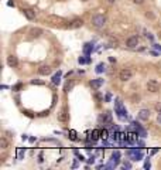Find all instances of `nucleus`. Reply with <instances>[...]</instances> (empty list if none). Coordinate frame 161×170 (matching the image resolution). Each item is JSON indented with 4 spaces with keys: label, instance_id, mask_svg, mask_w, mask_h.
<instances>
[{
    "label": "nucleus",
    "instance_id": "f257e3e1",
    "mask_svg": "<svg viewBox=\"0 0 161 170\" xmlns=\"http://www.w3.org/2000/svg\"><path fill=\"white\" fill-rule=\"evenodd\" d=\"M92 24L96 27V29H102L105 27V24H106V17L103 14H96L92 17Z\"/></svg>",
    "mask_w": 161,
    "mask_h": 170
},
{
    "label": "nucleus",
    "instance_id": "f03ea898",
    "mask_svg": "<svg viewBox=\"0 0 161 170\" xmlns=\"http://www.w3.org/2000/svg\"><path fill=\"white\" fill-rule=\"evenodd\" d=\"M160 88H161V85H160V82L157 81V79H150V81L147 82V89H148L150 92H153V94L158 92Z\"/></svg>",
    "mask_w": 161,
    "mask_h": 170
},
{
    "label": "nucleus",
    "instance_id": "7ed1b4c3",
    "mask_svg": "<svg viewBox=\"0 0 161 170\" xmlns=\"http://www.w3.org/2000/svg\"><path fill=\"white\" fill-rule=\"evenodd\" d=\"M131 77H133V72H131V70H129V68H123V70L119 72V78H120V81H123V82L131 79Z\"/></svg>",
    "mask_w": 161,
    "mask_h": 170
},
{
    "label": "nucleus",
    "instance_id": "20e7f679",
    "mask_svg": "<svg viewBox=\"0 0 161 170\" xmlns=\"http://www.w3.org/2000/svg\"><path fill=\"white\" fill-rule=\"evenodd\" d=\"M83 26V20L82 19H75V20H72L71 23H68L66 24V29H79V27H82Z\"/></svg>",
    "mask_w": 161,
    "mask_h": 170
},
{
    "label": "nucleus",
    "instance_id": "39448f33",
    "mask_svg": "<svg viewBox=\"0 0 161 170\" xmlns=\"http://www.w3.org/2000/svg\"><path fill=\"white\" fill-rule=\"evenodd\" d=\"M137 44H139V37L137 36H133V37H130V39L126 41V46H127L129 48H136V47H137Z\"/></svg>",
    "mask_w": 161,
    "mask_h": 170
},
{
    "label": "nucleus",
    "instance_id": "423d86ee",
    "mask_svg": "<svg viewBox=\"0 0 161 170\" xmlns=\"http://www.w3.org/2000/svg\"><path fill=\"white\" fill-rule=\"evenodd\" d=\"M47 21L51 23V24H61V23H65L62 17H58V16H48L47 17Z\"/></svg>",
    "mask_w": 161,
    "mask_h": 170
},
{
    "label": "nucleus",
    "instance_id": "0eeeda50",
    "mask_svg": "<svg viewBox=\"0 0 161 170\" xmlns=\"http://www.w3.org/2000/svg\"><path fill=\"white\" fill-rule=\"evenodd\" d=\"M7 64H9V67L16 68L17 65H19V60H17V57H14V55H9L7 57Z\"/></svg>",
    "mask_w": 161,
    "mask_h": 170
},
{
    "label": "nucleus",
    "instance_id": "6e6552de",
    "mask_svg": "<svg viewBox=\"0 0 161 170\" xmlns=\"http://www.w3.org/2000/svg\"><path fill=\"white\" fill-rule=\"evenodd\" d=\"M148 118H150V111H148V109H140V112H139V119H141V120H148Z\"/></svg>",
    "mask_w": 161,
    "mask_h": 170
},
{
    "label": "nucleus",
    "instance_id": "1a4fd4ad",
    "mask_svg": "<svg viewBox=\"0 0 161 170\" xmlns=\"http://www.w3.org/2000/svg\"><path fill=\"white\" fill-rule=\"evenodd\" d=\"M38 74H40V75H48V74H51V67H48V65H41V67L38 68Z\"/></svg>",
    "mask_w": 161,
    "mask_h": 170
},
{
    "label": "nucleus",
    "instance_id": "9d476101",
    "mask_svg": "<svg viewBox=\"0 0 161 170\" xmlns=\"http://www.w3.org/2000/svg\"><path fill=\"white\" fill-rule=\"evenodd\" d=\"M21 12H23V14L26 16V17H27V19H28V20H33L34 17H36V13H34V12H33V10H31V9H23Z\"/></svg>",
    "mask_w": 161,
    "mask_h": 170
},
{
    "label": "nucleus",
    "instance_id": "9b49d317",
    "mask_svg": "<svg viewBox=\"0 0 161 170\" xmlns=\"http://www.w3.org/2000/svg\"><path fill=\"white\" fill-rule=\"evenodd\" d=\"M30 34H31V37H40L41 34H43V30L41 29H38V27H34V29H31L30 30Z\"/></svg>",
    "mask_w": 161,
    "mask_h": 170
},
{
    "label": "nucleus",
    "instance_id": "f8f14e48",
    "mask_svg": "<svg viewBox=\"0 0 161 170\" xmlns=\"http://www.w3.org/2000/svg\"><path fill=\"white\" fill-rule=\"evenodd\" d=\"M68 119V113H66V109L64 108L61 111V112L58 113V120H61V122H65V120Z\"/></svg>",
    "mask_w": 161,
    "mask_h": 170
},
{
    "label": "nucleus",
    "instance_id": "ddd939ff",
    "mask_svg": "<svg viewBox=\"0 0 161 170\" xmlns=\"http://www.w3.org/2000/svg\"><path fill=\"white\" fill-rule=\"evenodd\" d=\"M100 120H103V122H110V119H112V116H110V113L109 112H105L102 116L99 118Z\"/></svg>",
    "mask_w": 161,
    "mask_h": 170
},
{
    "label": "nucleus",
    "instance_id": "4468645a",
    "mask_svg": "<svg viewBox=\"0 0 161 170\" xmlns=\"http://www.w3.org/2000/svg\"><path fill=\"white\" fill-rule=\"evenodd\" d=\"M99 135H100V130L95 129V130L92 132V136H90V138H92V140H97V139H99V138H100Z\"/></svg>",
    "mask_w": 161,
    "mask_h": 170
},
{
    "label": "nucleus",
    "instance_id": "2eb2a0df",
    "mask_svg": "<svg viewBox=\"0 0 161 170\" xmlns=\"http://www.w3.org/2000/svg\"><path fill=\"white\" fill-rule=\"evenodd\" d=\"M102 79H95V81H92V82H90V85H92L93 86V88H99V86L100 85H102Z\"/></svg>",
    "mask_w": 161,
    "mask_h": 170
},
{
    "label": "nucleus",
    "instance_id": "dca6fc26",
    "mask_svg": "<svg viewBox=\"0 0 161 170\" xmlns=\"http://www.w3.org/2000/svg\"><path fill=\"white\" fill-rule=\"evenodd\" d=\"M59 78H61V72H58V74H55V75H54V78H52V82H54L55 85L59 84Z\"/></svg>",
    "mask_w": 161,
    "mask_h": 170
},
{
    "label": "nucleus",
    "instance_id": "f3484780",
    "mask_svg": "<svg viewBox=\"0 0 161 170\" xmlns=\"http://www.w3.org/2000/svg\"><path fill=\"white\" fill-rule=\"evenodd\" d=\"M7 145H9V142L4 139V138H2V139H0V146H2L3 149H6L7 147Z\"/></svg>",
    "mask_w": 161,
    "mask_h": 170
},
{
    "label": "nucleus",
    "instance_id": "a211bd4d",
    "mask_svg": "<svg viewBox=\"0 0 161 170\" xmlns=\"http://www.w3.org/2000/svg\"><path fill=\"white\" fill-rule=\"evenodd\" d=\"M31 84H33V85H43L44 82L40 81V79H33V81H31Z\"/></svg>",
    "mask_w": 161,
    "mask_h": 170
},
{
    "label": "nucleus",
    "instance_id": "6ab92c4d",
    "mask_svg": "<svg viewBox=\"0 0 161 170\" xmlns=\"http://www.w3.org/2000/svg\"><path fill=\"white\" fill-rule=\"evenodd\" d=\"M110 44H112V47H117L119 41H117L116 39H110Z\"/></svg>",
    "mask_w": 161,
    "mask_h": 170
},
{
    "label": "nucleus",
    "instance_id": "aec40b11",
    "mask_svg": "<svg viewBox=\"0 0 161 170\" xmlns=\"http://www.w3.org/2000/svg\"><path fill=\"white\" fill-rule=\"evenodd\" d=\"M96 71H97V72L105 71V65H103V64H99V65H97V68H96Z\"/></svg>",
    "mask_w": 161,
    "mask_h": 170
},
{
    "label": "nucleus",
    "instance_id": "412c9836",
    "mask_svg": "<svg viewBox=\"0 0 161 170\" xmlns=\"http://www.w3.org/2000/svg\"><path fill=\"white\" fill-rule=\"evenodd\" d=\"M100 136H102L103 138V139H106V138H107V130H100Z\"/></svg>",
    "mask_w": 161,
    "mask_h": 170
},
{
    "label": "nucleus",
    "instance_id": "4be33fe9",
    "mask_svg": "<svg viewBox=\"0 0 161 170\" xmlns=\"http://www.w3.org/2000/svg\"><path fill=\"white\" fill-rule=\"evenodd\" d=\"M69 135H71V139H75V138H76V132L75 130H71V132H69Z\"/></svg>",
    "mask_w": 161,
    "mask_h": 170
},
{
    "label": "nucleus",
    "instance_id": "5701e85b",
    "mask_svg": "<svg viewBox=\"0 0 161 170\" xmlns=\"http://www.w3.org/2000/svg\"><path fill=\"white\" fill-rule=\"evenodd\" d=\"M134 136H136V135H134V133H130V135H129V140H130V142H133V140H134V139H136V138H134Z\"/></svg>",
    "mask_w": 161,
    "mask_h": 170
},
{
    "label": "nucleus",
    "instance_id": "b1692460",
    "mask_svg": "<svg viewBox=\"0 0 161 170\" xmlns=\"http://www.w3.org/2000/svg\"><path fill=\"white\" fill-rule=\"evenodd\" d=\"M133 2H134L136 4H141V3H144V0H133Z\"/></svg>",
    "mask_w": 161,
    "mask_h": 170
},
{
    "label": "nucleus",
    "instance_id": "393cba45",
    "mask_svg": "<svg viewBox=\"0 0 161 170\" xmlns=\"http://www.w3.org/2000/svg\"><path fill=\"white\" fill-rule=\"evenodd\" d=\"M71 86H72V84H66V85H65V91H68V89L71 88Z\"/></svg>",
    "mask_w": 161,
    "mask_h": 170
},
{
    "label": "nucleus",
    "instance_id": "a878e982",
    "mask_svg": "<svg viewBox=\"0 0 161 170\" xmlns=\"http://www.w3.org/2000/svg\"><path fill=\"white\" fill-rule=\"evenodd\" d=\"M156 109H157V111H158V112H161V105H160V103H158V105H157V106H156Z\"/></svg>",
    "mask_w": 161,
    "mask_h": 170
},
{
    "label": "nucleus",
    "instance_id": "bb28decb",
    "mask_svg": "<svg viewBox=\"0 0 161 170\" xmlns=\"http://www.w3.org/2000/svg\"><path fill=\"white\" fill-rule=\"evenodd\" d=\"M157 120H158V122H160V123H161V112H160V113H158V118H157Z\"/></svg>",
    "mask_w": 161,
    "mask_h": 170
},
{
    "label": "nucleus",
    "instance_id": "cd10ccee",
    "mask_svg": "<svg viewBox=\"0 0 161 170\" xmlns=\"http://www.w3.org/2000/svg\"><path fill=\"white\" fill-rule=\"evenodd\" d=\"M146 16H147V17H150V19H153V17H154V16L151 14V13H147V14H146Z\"/></svg>",
    "mask_w": 161,
    "mask_h": 170
},
{
    "label": "nucleus",
    "instance_id": "c85d7f7f",
    "mask_svg": "<svg viewBox=\"0 0 161 170\" xmlns=\"http://www.w3.org/2000/svg\"><path fill=\"white\" fill-rule=\"evenodd\" d=\"M107 3H110V4H113V3H114V0H107Z\"/></svg>",
    "mask_w": 161,
    "mask_h": 170
},
{
    "label": "nucleus",
    "instance_id": "c756f323",
    "mask_svg": "<svg viewBox=\"0 0 161 170\" xmlns=\"http://www.w3.org/2000/svg\"><path fill=\"white\" fill-rule=\"evenodd\" d=\"M80 2H88V0H80Z\"/></svg>",
    "mask_w": 161,
    "mask_h": 170
}]
</instances>
